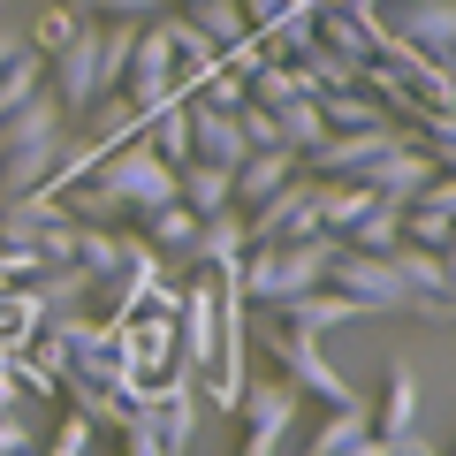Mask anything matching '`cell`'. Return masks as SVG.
<instances>
[{
    "label": "cell",
    "instance_id": "6da1fadb",
    "mask_svg": "<svg viewBox=\"0 0 456 456\" xmlns=\"http://www.w3.org/2000/svg\"><path fill=\"white\" fill-rule=\"evenodd\" d=\"M335 251H342V236H297V244H251L244 259H236V289L244 297H259V305H281V297H297V289H320L327 281V266H335Z\"/></svg>",
    "mask_w": 456,
    "mask_h": 456
},
{
    "label": "cell",
    "instance_id": "7a4b0ae2",
    "mask_svg": "<svg viewBox=\"0 0 456 456\" xmlns=\"http://www.w3.org/2000/svg\"><path fill=\"white\" fill-rule=\"evenodd\" d=\"M327 281H335L342 297H358L365 312H419V320H426V312L441 305V297H419L403 274H395L388 251H350V244H342L335 266H327Z\"/></svg>",
    "mask_w": 456,
    "mask_h": 456
},
{
    "label": "cell",
    "instance_id": "3957f363",
    "mask_svg": "<svg viewBox=\"0 0 456 456\" xmlns=\"http://www.w3.org/2000/svg\"><path fill=\"white\" fill-rule=\"evenodd\" d=\"M99 183H107V191L137 213V221H145L152 206H167V198H175V167H167L160 152L145 145V137H130V145H107V152H99Z\"/></svg>",
    "mask_w": 456,
    "mask_h": 456
},
{
    "label": "cell",
    "instance_id": "277c9868",
    "mask_svg": "<svg viewBox=\"0 0 456 456\" xmlns=\"http://www.w3.org/2000/svg\"><path fill=\"white\" fill-rule=\"evenodd\" d=\"M122 99L137 114H160L175 92V38H167V16H145L137 23V46H130V69H122Z\"/></svg>",
    "mask_w": 456,
    "mask_h": 456
},
{
    "label": "cell",
    "instance_id": "5b68a950",
    "mask_svg": "<svg viewBox=\"0 0 456 456\" xmlns=\"http://www.w3.org/2000/svg\"><path fill=\"white\" fill-rule=\"evenodd\" d=\"M251 244H297V236H320V175L297 167L281 191H266L259 206H244Z\"/></svg>",
    "mask_w": 456,
    "mask_h": 456
},
{
    "label": "cell",
    "instance_id": "8992f818",
    "mask_svg": "<svg viewBox=\"0 0 456 456\" xmlns=\"http://www.w3.org/2000/svg\"><path fill=\"white\" fill-rule=\"evenodd\" d=\"M266 350H274V365H281V380H289L297 395H320V403H350V380L335 373V365L320 358V342L312 335H297V327H274V335H266Z\"/></svg>",
    "mask_w": 456,
    "mask_h": 456
},
{
    "label": "cell",
    "instance_id": "52a82bcc",
    "mask_svg": "<svg viewBox=\"0 0 456 456\" xmlns=\"http://www.w3.org/2000/svg\"><path fill=\"white\" fill-rule=\"evenodd\" d=\"M244 449L236 456H281V441H289L297 426V388L289 380H266V388H244Z\"/></svg>",
    "mask_w": 456,
    "mask_h": 456
},
{
    "label": "cell",
    "instance_id": "ba28073f",
    "mask_svg": "<svg viewBox=\"0 0 456 456\" xmlns=\"http://www.w3.org/2000/svg\"><path fill=\"white\" fill-rule=\"evenodd\" d=\"M411 130H395V122H380V130H327L320 152H305L312 175H365V167L380 160V152H395Z\"/></svg>",
    "mask_w": 456,
    "mask_h": 456
},
{
    "label": "cell",
    "instance_id": "9c48e42d",
    "mask_svg": "<svg viewBox=\"0 0 456 456\" xmlns=\"http://www.w3.org/2000/svg\"><path fill=\"white\" fill-rule=\"evenodd\" d=\"M434 175H441V167H434V145H419V137H403V145H395V152H380V160L365 167L358 183H365L373 198H395V206H411V198H419V191H426Z\"/></svg>",
    "mask_w": 456,
    "mask_h": 456
},
{
    "label": "cell",
    "instance_id": "30bf717a",
    "mask_svg": "<svg viewBox=\"0 0 456 456\" xmlns=\"http://www.w3.org/2000/svg\"><path fill=\"white\" fill-rule=\"evenodd\" d=\"M251 251V221H244V206H221V213H206L198 221V244H191V259L206 266V274H236V259Z\"/></svg>",
    "mask_w": 456,
    "mask_h": 456
},
{
    "label": "cell",
    "instance_id": "8fae6325",
    "mask_svg": "<svg viewBox=\"0 0 456 456\" xmlns=\"http://www.w3.org/2000/svg\"><path fill=\"white\" fill-rule=\"evenodd\" d=\"M191 107V160H221V167H236L251 152V137H244V122L228 107H206V99H183Z\"/></svg>",
    "mask_w": 456,
    "mask_h": 456
},
{
    "label": "cell",
    "instance_id": "7c38bea8",
    "mask_svg": "<svg viewBox=\"0 0 456 456\" xmlns=\"http://www.w3.org/2000/svg\"><path fill=\"white\" fill-rule=\"evenodd\" d=\"M69 137V107L53 92H31L8 122H0V152H16V145H61Z\"/></svg>",
    "mask_w": 456,
    "mask_h": 456
},
{
    "label": "cell",
    "instance_id": "4fadbf2b",
    "mask_svg": "<svg viewBox=\"0 0 456 456\" xmlns=\"http://www.w3.org/2000/svg\"><path fill=\"white\" fill-rule=\"evenodd\" d=\"M388 31H403L419 53H449L456 46V0H395Z\"/></svg>",
    "mask_w": 456,
    "mask_h": 456
},
{
    "label": "cell",
    "instance_id": "5bb4252c",
    "mask_svg": "<svg viewBox=\"0 0 456 456\" xmlns=\"http://www.w3.org/2000/svg\"><path fill=\"white\" fill-rule=\"evenodd\" d=\"M175 198L206 221V213L236 206V167H221V160H183V167H175Z\"/></svg>",
    "mask_w": 456,
    "mask_h": 456
},
{
    "label": "cell",
    "instance_id": "9a60e30c",
    "mask_svg": "<svg viewBox=\"0 0 456 456\" xmlns=\"http://www.w3.org/2000/svg\"><path fill=\"white\" fill-rule=\"evenodd\" d=\"M23 289H31L38 320H61V312H84V297H92L99 281L84 274L77 259H69V266H46V274H31V281H23Z\"/></svg>",
    "mask_w": 456,
    "mask_h": 456
},
{
    "label": "cell",
    "instance_id": "2e32d148",
    "mask_svg": "<svg viewBox=\"0 0 456 456\" xmlns=\"http://www.w3.org/2000/svg\"><path fill=\"white\" fill-rule=\"evenodd\" d=\"M411 426H419V373H411V358L388 365V395L373 403V434L380 441H403Z\"/></svg>",
    "mask_w": 456,
    "mask_h": 456
},
{
    "label": "cell",
    "instance_id": "e0dca14e",
    "mask_svg": "<svg viewBox=\"0 0 456 456\" xmlns=\"http://www.w3.org/2000/svg\"><path fill=\"white\" fill-rule=\"evenodd\" d=\"M53 221H69V206L53 191H23V198H8L0 206V244H38Z\"/></svg>",
    "mask_w": 456,
    "mask_h": 456
},
{
    "label": "cell",
    "instance_id": "ac0fdd59",
    "mask_svg": "<svg viewBox=\"0 0 456 456\" xmlns=\"http://www.w3.org/2000/svg\"><path fill=\"white\" fill-rule=\"evenodd\" d=\"M365 434H373V403H365V395H350V403H327V419H320V434H312L305 456H350Z\"/></svg>",
    "mask_w": 456,
    "mask_h": 456
},
{
    "label": "cell",
    "instance_id": "d6986e66",
    "mask_svg": "<svg viewBox=\"0 0 456 456\" xmlns=\"http://www.w3.org/2000/svg\"><path fill=\"white\" fill-rule=\"evenodd\" d=\"M297 152H281V145H266V152H244V160H236V206H259L266 191H281V183L297 175Z\"/></svg>",
    "mask_w": 456,
    "mask_h": 456
},
{
    "label": "cell",
    "instance_id": "ffe728a7",
    "mask_svg": "<svg viewBox=\"0 0 456 456\" xmlns=\"http://www.w3.org/2000/svg\"><path fill=\"white\" fill-rule=\"evenodd\" d=\"M145 244L160 251V259H191V244H198V213L183 206V198L152 206V213H145Z\"/></svg>",
    "mask_w": 456,
    "mask_h": 456
},
{
    "label": "cell",
    "instance_id": "44dd1931",
    "mask_svg": "<svg viewBox=\"0 0 456 456\" xmlns=\"http://www.w3.org/2000/svg\"><path fill=\"white\" fill-rule=\"evenodd\" d=\"M320 114H327V130H380V122H395L388 107H380L365 84H342V92H320Z\"/></svg>",
    "mask_w": 456,
    "mask_h": 456
},
{
    "label": "cell",
    "instance_id": "7402d4cb",
    "mask_svg": "<svg viewBox=\"0 0 456 456\" xmlns=\"http://www.w3.org/2000/svg\"><path fill=\"white\" fill-rule=\"evenodd\" d=\"M84 122H92V145H99V152H107V145H130V137H145V114H137L122 92H99L92 107H84Z\"/></svg>",
    "mask_w": 456,
    "mask_h": 456
},
{
    "label": "cell",
    "instance_id": "603a6c76",
    "mask_svg": "<svg viewBox=\"0 0 456 456\" xmlns=\"http://www.w3.org/2000/svg\"><path fill=\"white\" fill-rule=\"evenodd\" d=\"M61 206H69V221H92V228H122V221H130V206H122V198H114L99 175L69 183V191H61Z\"/></svg>",
    "mask_w": 456,
    "mask_h": 456
},
{
    "label": "cell",
    "instance_id": "cb8c5ba5",
    "mask_svg": "<svg viewBox=\"0 0 456 456\" xmlns=\"http://www.w3.org/2000/svg\"><path fill=\"white\" fill-rule=\"evenodd\" d=\"M342 244H350V251H395V244H403V206H395V198H373Z\"/></svg>",
    "mask_w": 456,
    "mask_h": 456
},
{
    "label": "cell",
    "instance_id": "d4e9b609",
    "mask_svg": "<svg viewBox=\"0 0 456 456\" xmlns=\"http://www.w3.org/2000/svg\"><path fill=\"white\" fill-rule=\"evenodd\" d=\"M145 145L160 152L167 167H183V160H191V107H183V99H167L160 114H145Z\"/></svg>",
    "mask_w": 456,
    "mask_h": 456
},
{
    "label": "cell",
    "instance_id": "484cf974",
    "mask_svg": "<svg viewBox=\"0 0 456 456\" xmlns=\"http://www.w3.org/2000/svg\"><path fill=\"white\" fill-rule=\"evenodd\" d=\"M31 92H46V53L23 46L16 61H0V122H8V114H16Z\"/></svg>",
    "mask_w": 456,
    "mask_h": 456
},
{
    "label": "cell",
    "instance_id": "4316f807",
    "mask_svg": "<svg viewBox=\"0 0 456 456\" xmlns=\"http://www.w3.org/2000/svg\"><path fill=\"white\" fill-rule=\"evenodd\" d=\"M274 122H281V145L305 160V152H320V137H327V114H320V99H289V107H274Z\"/></svg>",
    "mask_w": 456,
    "mask_h": 456
},
{
    "label": "cell",
    "instance_id": "83f0119b",
    "mask_svg": "<svg viewBox=\"0 0 456 456\" xmlns=\"http://www.w3.org/2000/svg\"><path fill=\"white\" fill-rule=\"evenodd\" d=\"M77 266H84L92 281L122 274V228H92V221H77Z\"/></svg>",
    "mask_w": 456,
    "mask_h": 456
},
{
    "label": "cell",
    "instance_id": "f1b7e54d",
    "mask_svg": "<svg viewBox=\"0 0 456 456\" xmlns=\"http://www.w3.org/2000/svg\"><path fill=\"white\" fill-rule=\"evenodd\" d=\"M191 23H198V31H206L213 38V46H236V38H244L251 31V16H244V8H236V0H191Z\"/></svg>",
    "mask_w": 456,
    "mask_h": 456
},
{
    "label": "cell",
    "instance_id": "f546056e",
    "mask_svg": "<svg viewBox=\"0 0 456 456\" xmlns=\"http://www.w3.org/2000/svg\"><path fill=\"white\" fill-rule=\"evenodd\" d=\"M388 259H395V274H403L419 297H441V251H426V244H411V236H403ZM441 305H449V297H441Z\"/></svg>",
    "mask_w": 456,
    "mask_h": 456
},
{
    "label": "cell",
    "instance_id": "4dcf8cb0",
    "mask_svg": "<svg viewBox=\"0 0 456 456\" xmlns=\"http://www.w3.org/2000/svg\"><path fill=\"white\" fill-rule=\"evenodd\" d=\"M251 99L259 107H289V99H312V92L297 77V61H266V69H251Z\"/></svg>",
    "mask_w": 456,
    "mask_h": 456
},
{
    "label": "cell",
    "instance_id": "1f68e13d",
    "mask_svg": "<svg viewBox=\"0 0 456 456\" xmlns=\"http://www.w3.org/2000/svg\"><path fill=\"white\" fill-rule=\"evenodd\" d=\"M114 434H122V456H167V434H160V419H152V403H130Z\"/></svg>",
    "mask_w": 456,
    "mask_h": 456
},
{
    "label": "cell",
    "instance_id": "d6a6232c",
    "mask_svg": "<svg viewBox=\"0 0 456 456\" xmlns=\"http://www.w3.org/2000/svg\"><path fill=\"white\" fill-rule=\"evenodd\" d=\"M403 236H411V244H426V251H441L456 236V221L441 206H403Z\"/></svg>",
    "mask_w": 456,
    "mask_h": 456
},
{
    "label": "cell",
    "instance_id": "836d02e7",
    "mask_svg": "<svg viewBox=\"0 0 456 456\" xmlns=\"http://www.w3.org/2000/svg\"><path fill=\"white\" fill-rule=\"evenodd\" d=\"M92 441H99V426L84 419V411H69V419L53 426V441H46L38 456H92Z\"/></svg>",
    "mask_w": 456,
    "mask_h": 456
},
{
    "label": "cell",
    "instance_id": "e575fe53",
    "mask_svg": "<svg viewBox=\"0 0 456 456\" xmlns=\"http://www.w3.org/2000/svg\"><path fill=\"white\" fill-rule=\"evenodd\" d=\"M191 99H206V107H228V114H236V107H244V99H251V84H244V77H236V69L221 61V69H213V77L198 84Z\"/></svg>",
    "mask_w": 456,
    "mask_h": 456
},
{
    "label": "cell",
    "instance_id": "d590c367",
    "mask_svg": "<svg viewBox=\"0 0 456 456\" xmlns=\"http://www.w3.org/2000/svg\"><path fill=\"white\" fill-rule=\"evenodd\" d=\"M77 23H84L77 8H46V16L31 23V46H38V53H61L69 38H77Z\"/></svg>",
    "mask_w": 456,
    "mask_h": 456
},
{
    "label": "cell",
    "instance_id": "8d00e7d4",
    "mask_svg": "<svg viewBox=\"0 0 456 456\" xmlns=\"http://www.w3.org/2000/svg\"><path fill=\"white\" fill-rule=\"evenodd\" d=\"M236 122H244V137H251V152H266V145H281V122H274V107H259V99H244L236 107ZM289 152V145H281Z\"/></svg>",
    "mask_w": 456,
    "mask_h": 456
},
{
    "label": "cell",
    "instance_id": "74e56055",
    "mask_svg": "<svg viewBox=\"0 0 456 456\" xmlns=\"http://www.w3.org/2000/svg\"><path fill=\"white\" fill-rule=\"evenodd\" d=\"M221 61L236 69V77H244V84H251V69H266V61H274V53H266V38H259V31H244V38H236V46L221 53Z\"/></svg>",
    "mask_w": 456,
    "mask_h": 456
},
{
    "label": "cell",
    "instance_id": "f35d334b",
    "mask_svg": "<svg viewBox=\"0 0 456 456\" xmlns=\"http://www.w3.org/2000/svg\"><path fill=\"white\" fill-rule=\"evenodd\" d=\"M167 0H92V16H107V23H145V16H160Z\"/></svg>",
    "mask_w": 456,
    "mask_h": 456
},
{
    "label": "cell",
    "instance_id": "ab89813d",
    "mask_svg": "<svg viewBox=\"0 0 456 456\" xmlns=\"http://www.w3.org/2000/svg\"><path fill=\"white\" fill-rule=\"evenodd\" d=\"M0 456H38V434L16 419V411H0Z\"/></svg>",
    "mask_w": 456,
    "mask_h": 456
},
{
    "label": "cell",
    "instance_id": "60d3db41",
    "mask_svg": "<svg viewBox=\"0 0 456 456\" xmlns=\"http://www.w3.org/2000/svg\"><path fill=\"white\" fill-rule=\"evenodd\" d=\"M236 8H244V16H251V31H266V23H274L281 8H289V0H236Z\"/></svg>",
    "mask_w": 456,
    "mask_h": 456
},
{
    "label": "cell",
    "instance_id": "b9f144b4",
    "mask_svg": "<svg viewBox=\"0 0 456 456\" xmlns=\"http://www.w3.org/2000/svg\"><path fill=\"white\" fill-rule=\"evenodd\" d=\"M380 456H434V441H426L419 426H411V434H403V441H388V449H380Z\"/></svg>",
    "mask_w": 456,
    "mask_h": 456
},
{
    "label": "cell",
    "instance_id": "7bdbcfd3",
    "mask_svg": "<svg viewBox=\"0 0 456 456\" xmlns=\"http://www.w3.org/2000/svg\"><path fill=\"white\" fill-rule=\"evenodd\" d=\"M441 297H449V305H456V236H449V244H441Z\"/></svg>",
    "mask_w": 456,
    "mask_h": 456
},
{
    "label": "cell",
    "instance_id": "ee69618b",
    "mask_svg": "<svg viewBox=\"0 0 456 456\" xmlns=\"http://www.w3.org/2000/svg\"><path fill=\"white\" fill-rule=\"evenodd\" d=\"M0 411H16V373L0 365Z\"/></svg>",
    "mask_w": 456,
    "mask_h": 456
},
{
    "label": "cell",
    "instance_id": "f6af8a7d",
    "mask_svg": "<svg viewBox=\"0 0 456 456\" xmlns=\"http://www.w3.org/2000/svg\"><path fill=\"white\" fill-rule=\"evenodd\" d=\"M16 53H23V38L8 31V23H0V61H16Z\"/></svg>",
    "mask_w": 456,
    "mask_h": 456
},
{
    "label": "cell",
    "instance_id": "bcb514c9",
    "mask_svg": "<svg viewBox=\"0 0 456 456\" xmlns=\"http://www.w3.org/2000/svg\"><path fill=\"white\" fill-rule=\"evenodd\" d=\"M441 69H449V84H456V46H449V53H441Z\"/></svg>",
    "mask_w": 456,
    "mask_h": 456
},
{
    "label": "cell",
    "instance_id": "7dc6e473",
    "mask_svg": "<svg viewBox=\"0 0 456 456\" xmlns=\"http://www.w3.org/2000/svg\"><path fill=\"white\" fill-rule=\"evenodd\" d=\"M61 8H77V16H92V0H61Z\"/></svg>",
    "mask_w": 456,
    "mask_h": 456
},
{
    "label": "cell",
    "instance_id": "c3c4849f",
    "mask_svg": "<svg viewBox=\"0 0 456 456\" xmlns=\"http://www.w3.org/2000/svg\"><path fill=\"white\" fill-rule=\"evenodd\" d=\"M449 456H456V449H449Z\"/></svg>",
    "mask_w": 456,
    "mask_h": 456
}]
</instances>
